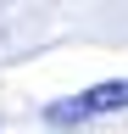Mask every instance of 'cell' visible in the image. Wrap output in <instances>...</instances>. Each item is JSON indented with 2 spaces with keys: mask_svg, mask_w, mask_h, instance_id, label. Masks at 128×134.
I'll list each match as a JSON object with an SVG mask.
<instances>
[{
  "mask_svg": "<svg viewBox=\"0 0 128 134\" xmlns=\"http://www.w3.org/2000/svg\"><path fill=\"white\" fill-rule=\"evenodd\" d=\"M128 106V78H106L84 95H67V100H50L45 106V123L67 129V123H89V117H106V112H123Z\"/></svg>",
  "mask_w": 128,
  "mask_h": 134,
  "instance_id": "obj_1",
  "label": "cell"
}]
</instances>
